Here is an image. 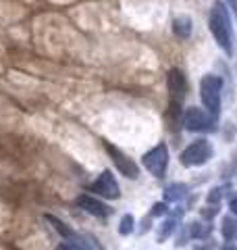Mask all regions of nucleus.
Masks as SVG:
<instances>
[{"mask_svg": "<svg viewBox=\"0 0 237 250\" xmlns=\"http://www.w3.org/2000/svg\"><path fill=\"white\" fill-rule=\"evenodd\" d=\"M217 119L212 117L206 108L200 106H189L183 115V125L187 131H215Z\"/></svg>", "mask_w": 237, "mask_h": 250, "instance_id": "obj_5", "label": "nucleus"}, {"mask_svg": "<svg viewBox=\"0 0 237 250\" xmlns=\"http://www.w3.org/2000/svg\"><path fill=\"white\" fill-rule=\"evenodd\" d=\"M88 190L94 192V194H98V196H102V198H106V200L121 198V188H118L113 171H108V169L102 171V173L96 177V182L90 184Z\"/></svg>", "mask_w": 237, "mask_h": 250, "instance_id": "obj_6", "label": "nucleus"}, {"mask_svg": "<svg viewBox=\"0 0 237 250\" xmlns=\"http://www.w3.org/2000/svg\"><path fill=\"white\" fill-rule=\"evenodd\" d=\"M217 213H218L217 205H215V207H206V210H202V217H204V219H212V217H215Z\"/></svg>", "mask_w": 237, "mask_h": 250, "instance_id": "obj_17", "label": "nucleus"}, {"mask_svg": "<svg viewBox=\"0 0 237 250\" xmlns=\"http://www.w3.org/2000/svg\"><path fill=\"white\" fill-rule=\"evenodd\" d=\"M75 205L81 210H85V213H90L98 219H106V217L113 215V208L108 205H104L102 200H98L96 196H92V194H79L75 198Z\"/></svg>", "mask_w": 237, "mask_h": 250, "instance_id": "obj_9", "label": "nucleus"}, {"mask_svg": "<svg viewBox=\"0 0 237 250\" xmlns=\"http://www.w3.org/2000/svg\"><path fill=\"white\" fill-rule=\"evenodd\" d=\"M167 88H169V96H171V104L179 106L183 103L185 94H187V80L185 73L181 69H171L167 75Z\"/></svg>", "mask_w": 237, "mask_h": 250, "instance_id": "obj_8", "label": "nucleus"}, {"mask_svg": "<svg viewBox=\"0 0 237 250\" xmlns=\"http://www.w3.org/2000/svg\"><path fill=\"white\" fill-rule=\"evenodd\" d=\"M133 229H136V219H133V215H123L121 223H118V233H121V236H129V233H133Z\"/></svg>", "mask_w": 237, "mask_h": 250, "instance_id": "obj_14", "label": "nucleus"}, {"mask_svg": "<svg viewBox=\"0 0 237 250\" xmlns=\"http://www.w3.org/2000/svg\"><path fill=\"white\" fill-rule=\"evenodd\" d=\"M169 210V207H167V202H156V205L152 207V210H150V217H160V215H164Z\"/></svg>", "mask_w": 237, "mask_h": 250, "instance_id": "obj_16", "label": "nucleus"}, {"mask_svg": "<svg viewBox=\"0 0 237 250\" xmlns=\"http://www.w3.org/2000/svg\"><path fill=\"white\" fill-rule=\"evenodd\" d=\"M212 144L206 138H200L192 142L183 152H181V165L183 167H202L212 159Z\"/></svg>", "mask_w": 237, "mask_h": 250, "instance_id": "obj_3", "label": "nucleus"}, {"mask_svg": "<svg viewBox=\"0 0 237 250\" xmlns=\"http://www.w3.org/2000/svg\"><path fill=\"white\" fill-rule=\"evenodd\" d=\"M173 31H175V36L181 38V40H187V38L192 36V19H189L187 15H179V17L173 21Z\"/></svg>", "mask_w": 237, "mask_h": 250, "instance_id": "obj_10", "label": "nucleus"}, {"mask_svg": "<svg viewBox=\"0 0 237 250\" xmlns=\"http://www.w3.org/2000/svg\"><path fill=\"white\" fill-rule=\"evenodd\" d=\"M220 233H223V238L227 242H231L233 238H237V219L235 217H223V221H220Z\"/></svg>", "mask_w": 237, "mask_h": 250, "instance_id": "obj_11", "label": "nucleus"}, {"mask_svg": "<svg viewBox=\"0 0 237 250\" xmlns=\"http://www.w3.org/2000/svg\"><path fill=\"white\" fill-rule=\"evenodd\" d=\"M175 228H177V219H167V221L162 223V228H160V231H158V242H164L173 231H175Z\"/></svg>", "mask_w": 237, "mask_h": 250, "instance_id": "obj_15", "label": "nucleus"}, {"mask_svg": "<svg viewBox=\"0 0 237 250\" xmlns=\"http://www.w3.org/2000/svg\"><path fill=\"white\" fill-rule=\"evenodd\" d=\"M141 165H144L154 177H158V179L164 177L167 167H169V148H167V144L160 142L154 148H150V150L141 156Z\"/></svg>", "mask_w": 237, "mask_h": 250, "instance_id": "obj_4", "label": "nucleus"}, {"mask_svg": "<svg viewBox=\"0 0 237 250\" xmlns=\"http://www.w3.org/2000/svg\"><path fill=\"white\" fill-rule=\"evenodd\" d=\"M218 198H220V190H212V192L208 194V202H210V205H212V202H215V205H217Z\"/></svg>", "mask_w": 237, "mask_h": 250, "instance_id": "obj_18", "label": "nucleus"}, {"mask_svg": "<svg viewBox=\"0 0 237 250\" xmlns=\"http://www.w3.org/2000/svg\"><path fill=\"white\" fill-rule=\"evenodd\" d=\"M57 250H71V248H69V246H67V244H60V246H59V248H57Z\"/></svg>", "mask_w": 237, "mask_h": 250, "instance_id": "obj_22", "label": "nucleus"}, {"mask_svg": "<svg viewBox=\"0 0 237 250\" xmlns=\"http://www.w3.org/2000/svg\"><path fill=\"white\" fill-rule=\"evenodd\" d=\"M229 208H231L233 213L237 215V196H233V198H231V202H229Z\"/></svg>", "mask_w": 237, "mask_h": 250, "instance_id": "obj_19", "label": "nucleus"}, {"mask_svg": "<svg viewBox=\"0 0 237 250\" xmlns=\"http://www.w3.org/2000/svg\"><path fill=\"white\" fill-rule=\"evenodd\" d=\"M212 231V225H208V221H198V223H192V236L196 240H204L208 238V233Z\"/></svg>", "mask_w": 237, "mask_h": 250, "instance_id": "obj_13", "label": "nucleus"}, {"mask_svg": "<svg viewBox=\"0 0 237 250\" xmlns=\"http://www.w3.org/2000/svg\"><path fill=\"white\" fill-rule=\"evenodd\" d=\"M104 150L108 152L110 161L115 163V167H117V171H118L121 175H125L127 179H138V177H139V167H138L136 163H133L123 150H118L115 144L104 142Z\"/></svg>", "mask_w": 237, "mask_h": 250, "instance_id": "obj_7", "label": "nucleus"}, {"mask_svg": "<svg viewBox=\"0 0 237 250\" xmlns=\"http://www.w3.org/2000/svg\"><path fill=\"white\" fill-rule=\"evenodd\" d=\"M220 250H237V248H235V246L231 244V242H227V244H225L223 248H220Z\"/></svg>", "mask_w": 237, "mask_h": 250, "instance_id": "obj_21", "label": "nucleus"}, {"mask_svg": "<svg viewBox=\"0 0 237 250\" xmlns=\"http://www.w3.org/2000/svg\"><path fill=\"white\" fill-rule=\"evenodd\" d=\"M220 90H223V80L218 75L206 73L200 80V98L215 119H218L220 115Z\"/></svg>", "mask_w": 237, "mask_h": 250, "instance_id": "obj_2", "label": "nucleus"}, {"mask_svg": "<svg viewBox=\"0 0 237 250\" xmlns=\"http://www.w3.org/2000/svg\"><path fill=\"white\" fill-rule=\"evenodd\" d=\"M208 27L215 36L217 44L220 46L227 57H233V48H235V38H233V25H231V15L225 2H212V9L208 15Z\"/></svg>", "mask_w": 237, "mask_h": 250, "instance_id": "obj_1", "label": "nucleus"}, {"mask_svg": "<svg viewBox=\"0 0 237 250\" xmlns=\"http://www.w3.org/2000/svg\"><path fill=\"white\" fill-rule=\"evenodd\" d=\"M187 194V186L185 184H171L164 190V200L167 202H179Z\"/></svg>", "mask_w": 237, "mask_h": 250, "instance_id": "obj_12", "label": "nucleus"}, {"mask_svg": "<svg viewBox=\"0 0 237 250\" xmlns=\"http://www.w3.org/2000/svg\"><path fill=\"white\" fill-rule=\"evenodd\" d=\"M225 2L229 4V9H231V11H235V13H237V0H225Z\"/></svg>", "mask_w": 237, "mask_h": 250, "instance_id": "obj_20", "label": "nucleus"}]
</instances>
